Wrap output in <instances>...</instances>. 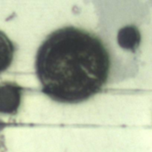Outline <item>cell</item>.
Listing matches in <instances>:
<instances>
[{
  "label": "cell",
  "instance_id": "6da1fadb",
  "mask_svg": "<svg viewBox=\"0 0 152 152\" xmlns=\"http://www.w3.org/2000/svg\"><path fill=\"white\" fill-rule=\"evenodd\" d=\"M35 70L47 97L77 104L102 92L109 80L110 58L94 33L67 26L45 38L37 51Z\"/></svg>",
  "mask_w": 152,
  "mask_h": 152
}]
</instances>
